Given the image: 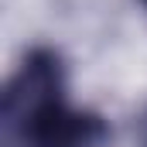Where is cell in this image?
Here are the masks:
<instances>
[{"label":"cell","mask_w":147,"mask_h":147,"mask_svg":"<svg viewBox=\"0 0 147 147\" xmlns=\"http://www.w3.org/2000/svg\"><path fill=\"white\" fill-rule=\"evenodd\" d=\"M7 147H106L110 120L69 99V62L55 45H31L0 92Z\"/></svg>","instance_id":"1"},{"label":"cell","mask_w":147,"mask_h":147,"mask_svg":"<svg viewBox=\"0 0 147 147\" xmlns=\"http://www.w3.org/2000/svg\"><path fill=\"white\" fill-rule=\"evenodd\" d=\"M134 144L147 147V106L137 113V120H134Z\"/></svg>","instance_id":"2"},{"label":"cell","mask_w":147,"mask_h":147,"mask_svg":"<svg viewBox=\"0 0 147 147\" xmlns=\"http://www.w3.org/2000/svg\"><path fill=\"white\" fill-rule=\"evenodd\" d=\"M140 3H144V7H147V0H140Z\"/></svg>","instance_id":"3"}]
</instances>
